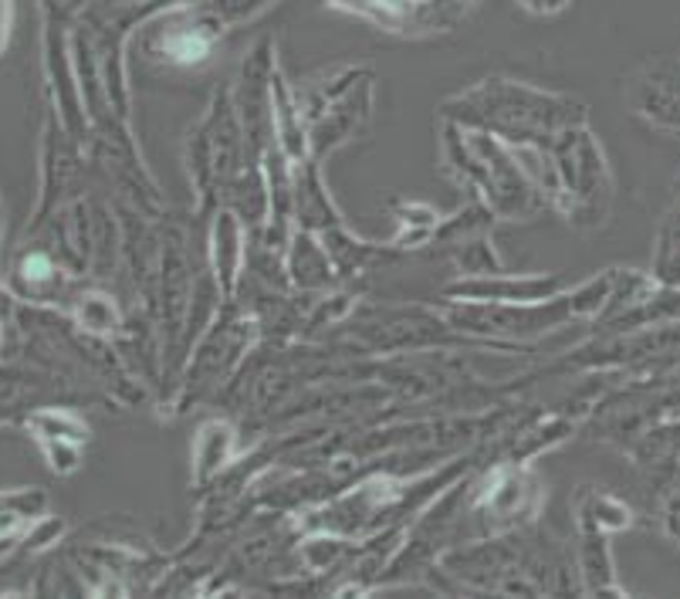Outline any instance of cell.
Instances as JSON below:
<instances>
[{
  "mask_svg": "<svg viewBox=\"0 0 680 599\" xmlns=\"http://www.w3.org/2000/svg\"><path fill=\"white\" fill-rule=\"evenodd\" d=\"M207 38H200V34H183V38H176L173 44H169V54L176 58V62H204L207 58Z\"/></svg>",
  "mask_w": 680,
  "mask_h": 599,
  "instance_id": "cell-1",
  "label": "cell"
},
{
  "mask_svg": "<svg viewBox=\"0 0 680 599\" xmlns=\"http://www.w3.org/2000/svg\"><path fill=\"white\" fill-rule=\"evenodd\" d=\"M24 268H28L31 278H48V261H44V258H31Z\"/></svg>",
  "mask_w": 680,
  "mask_h": 599,
  "instance_id": "cell-2",
  "label": "cell"
}]
</instances>
